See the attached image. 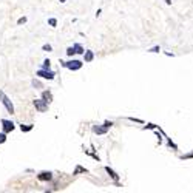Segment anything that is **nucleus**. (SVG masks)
I'll use <instances>...</instances> for the list:
<instances>
[{"label": "nucleus", "instance_id": "f257e3e1", "mask_svg": "<svg viewBox=\"0 0 193 193\" xmlns=\"http://www.w3.org/2000/svg\"><path fill=\"white\" fill-rule=\"evenodd\" d=\"M60 65L65 67V68H68V69H71V71H77V69L82 68L84 62L82 60H77V59H71V60H68V62L60 60Z\"/></svg>", "mask_w": 193, "mask_h": 193}, {"label": "nucleus", "instance_id": "f03ea898", "mask_svg": "<svg viewBox=\"0 0 193 193\" xmlns=\"http://www.w3.org/2000/svg\"><path fill=\"white\" fill-rule=\"evenodd\" d=\"M0 100H2V104H3V107L6 108V111L8 113H14V105H13V102H11V99L8 98L6 94H5V91L3 90H0Z\"/></svg>", "mask_w": 193, "mask_h": 193}, {"label": "nucleus", "instance_id": "7ed1b4c3", "mask_svg": "<svg viewBox=\"0 0 193 193\" xmlns=\"http://www.w3.org/2000/svg\"><path fill=\"white\" fill-rule=\"evenodd\" d=\"M33 104L36 107V110L40 111V113H45V111H48V105H50L45 99H34Z\"/></svg>", "mask_w": 193, "mask_h": 193}, {"label": "nucleus", "instance_id": "20e7f679", "mask_svg": "<svg viewBox=\"0 0 193 193\" xmlns=\"http://www.w3.org/2000/svg\"><path fill=\"white\" fill-rule=\"evenodd\" d=\"M36 76H40V77H44V79L53 80V79H54V76H56V73L51 71V69H44V68H40L39 71L36 73Z\"/></svg>", "mask_w": 193, "mask_h": 193}, {"label": "nucleus", "instance_id": "39448f33", "mask_svg": "<svg viewBox=\"0 0 193 193\" xmlns=\"http://www.w3.org/2000/svg\"><path fill=\"white\" fill-rule=\"evenodd\" d=\"M0 122H2V127H3V131H5V133H9V131H13L14 128H15V124H14L13 121H6V119H2Z\"/></svg>", "mask_w": 193, "mask_h": 193}, {"label": "nucleus", "instance_id": "423d86ee", "mask_svg": "<svg viewBox=\"0 0 193 193\" xmlns=\"http://www.w3.org/2000/svg\"><path fill=\"white\" fill-rule=\"evenodd\" d=\"M37 178H39V181H51L53 173L51 171H40V173L37 175Z\"/></svg>", "mask_w": 193, "mask_h": 193}, {"label": "nucleus", "instance_id": "0eeeda50", "mask_svg": "<svg viewBox=\"0 0 193 193\" xmlns=\"http://www.w3.org/2000/svg\"><path fill=\"white\" fill-rule=\"evenodd\" d=\"M93 131L96 135H105L107 131H108V127L105 125H93Z\"/></svg>", "mask_w": 193, "mask_h": 193}, {"label": "nucleus", "instance_id": "6e6552de", "mask_svg": "<svg viewBox=\"0 0 193 193\" xmlns=\"http://www.w3.org/2000/svg\"><path fill=\"white\" fill-rule=\"evenodd\" d=\"M42 99H45L48 104H51L53 102V93L50 90H44L42 91Z\"/></svg>", "mask_w": 193, "mask_h": 193}, {"label": "nucleus", "instance_id": "1a4fd4ad", "mask_svg": "<svg viewBox=\"0 0 193 193\" xmlns=\"http://www.w3.org/2000/svg\"><path fill=\"white\" fill-rule=\"evenodd\" d=\"M105 171H107V173L110 175V178L113 179L114 182H117V181H119V175H117V173H116L114 170H111L110 167H105Z\"/></svg>", "mask_w": 193, "mask_h": 193}, {"label": "nucleus", "instance_id": "9d476101", "mask_svg": "<svg viewBox=\"0 0 193 193\" xmlns=\"http://www.w3.org/2000/svg\"><path fill=\"white\" fill-rule=\"evenodd\" d=\"M93 59H94V53L91 51V50H87V51L84 53V60L85 62H91Z\"/></svg>", "mask_w": 193, "mask_h": 193}, {"label": "nucleus", "instance_id": "9b49d317", "mask_svg": "<svg viewBox=\"0 0 193 193\" xmlns=\"http://www.w3.org/2000/svg\"><path fill=\"white\" fill-rule=\"evenodd\" d=\"M31 85H33V87H34L36 90H40V88H44V84H42L39 79H33V80H31Z\"/></svg>", "mask_w": 193, "mask_h": 193}, {"label": "nucleus", "instance_id": "f8f14e48", "mask_svg": "<svg viewBox=\"0 0 193 193\" xmlns=\"http://www.w3.org/2000/svg\"><path fill=\"white\" fill-rule=\"evenodd\" d=\"M87 168L85 167H82V165H76V170L73 171V175H79V173H87Z\"/></svg>", "mask_w": 193, "mask_h": 193}, {"label": "nucleus", "instance_id": "ddd939ff", "mask_svg": "<svg viewBox=\"0 0 193 193\" xmlns=\"http://www.w3.org/2000/svg\"><path fill=\"white\" fill-rule=\"evenodd\" d=\"M73 46H74V50H76V54H84V53H85L84 46L80 45V44H74Z\"/></svg>", "mask_w": 193, "mask_h": 193}, {"label": "nucleus", "instance_id": "4468645a", "mask_svg": "<svg viewBox=\"0 0 193 193\" xmlns=\"http://www.w3.org/2000/svg\"><path fill=\"white\" fill-rule=\"evenodd\" d=\"M33 128H34V125L33 124H29V125H20V130H22L23 133H28V131H31V130H33Z\"/></svg>", "mask_w": 193, "mask_h": 193}, {"label": "nucleus", "instance_id": "2eb2a0df", "mask_svg": "<svg viewBox=\"0 0 193 193\" xmlns=\"http://www.w3.org/2000/svg\"><path fill=\"white\" fill-rule=\"evenodd\" d=\"M48 25L53 26V28H56V26H57V19H54V17L48 19Z\"/></svg>", "mask_w": 193, "mask_h": 193}, {"label": "nucleus", "instance_id": "dca6fc26", "mask_svg": "<svg viewBox=\"0 0 193 193\" xmlns=\"http://www.w3.org/2000/svg\"><path fill=\"white\" fill-rule=\"evenodd\" d=\"M42 68H44V69H50L51 68V60H50V59H45V62H44V65H42Z\"/></svg>", "mask_w": 193, "mask_h": 193}, {"label": "nucleus", "instance_id": "f3484780", "mask_svg": "<svg viewBox=\"0 0 193 193\" xmlns=\"http://www.w3.org/2000/svg\"><path fill=\"white\" fill-rule=\"evenodd\" d=\"M73 54H76V50H74V46H69V48H67V56L73 57Z\"/></svg>", "mask_w": 193, "mask_h": 193}, {"label": "nucleus", "instance_id": "a211bd4d", "mask_svg": "<svg viewBox=\"0 0 193 193\" xmlns=\"http://www.w3.org/2000/svg\"><path fill=\"white\" fill-rule=\"evenodd\" d=\"M42 50H44V51H46V53H50V51H53V46H51L50 44H45L44 46H42Z\"/></svg>", "mask_w": 193, "mask_h": 193}, {"label": "nucleus", "instance_id": "6ab92c4d", "mask_svg": "<svg viewBox=\"0 0 193 193\" xmlns=\"http://www.w3.org/2000/svg\"><path fill=\"white\" fill-rule=\"evenodd\" d=\"M3 142H6V133H0V144H3Z\"/></svg>", "mask_w": 193, "mask_h": 193}, {"label": "nucleus", "instance_id": "aec40b11", "mask_svg": "<svg viewBox=\"0 0 193 193\" xmlns=\"http://www.w3.org/2000/svg\"><path fill=\"white\" fill-rule=\"evenodd\" d=\"M26 20H28V19H26L25 15H23V17H20V19L17 20V25H23V23H26Z\"/></svg>", "mask_w": 193, "mask_h": 193}, {"label": "nucleus", "instance_id": "412c9836", "mask_svg": "<svg viewBox=\"0 0 193 193\" xmlns=\"http://www.w3.org/2000/svg\"><path fill=\"white\" fill-rule=\"evenodd\" d=\"M159 51H161L159 46H153V48H150V50H148V53H159Z\"/></svg>", "mask_w": 193, "mask_h": 193}, {"label": "nucleus", "instance_id": "4be33fe9", "mask_svg": "<svg viewBox=\"0 0 193 193\" xmlns=\"http://www.w3.org/2000/svg\"><path fill=\"white\" fill-rule=\"evenodd\" d=\"M130 121H135V122H138V124H144V121L142 119H136V117H128Z\"/></svg>", "mask_w": 193, "mask_h": 193}, {"label": "nucleus", "instance_id": "5701e85b", "mask_svg": "<svg viewBox=\"0 0 193 193\" xmlns=\"http://www.w3.org/2000/svg\"><path fill=\"white\" fill-rule=\"evenodd\" d=\"M104 125H105V127H108V128H110L111 125H113V122H111V121H105V122H104Z\"/></svg>", "mask_w": 193, "mask_h": 193}, {"label": "nucleus", "instance_id": "b1692460", "mask_svg": "<svg viewBox=\"0 0 193 193\" xmlns=\"http://www.w3.org/2000/svg\"><path fill=\"white\" fill-rule=\"evenodd\" d=\"M145 128H156V125H153V124H148Z\"/></svg>", "mask_w": 193, "mask_h": 193}, {"label": "nucleus", "instance_id": "393cba45", "mask_svg": "<svg viewBox=\"0 0 193 193\" xmlns=\"http://www.w3.org/2000/svg\"><path fill=\"white\" fill-rule=\"evenodd\" d=\"M165 3H167V5H171V0H165Z\"/></svg>", "mask_w": 193, "mask_h": 193}, {"label": "nucleus", "instance_id": "a878e982", "mask_svg": "<svg viewBox=\"0 0 193 193\" xmlns=\"http://www.w3.org/2000/svg\"><path fill=\"white\" fill-rule=\"evenodd\" d=\"M59 2H60V3H65V2H67V0H59Z\"/></svg>", "mask_w": 193, "mask_h": 193}]
</instances>
